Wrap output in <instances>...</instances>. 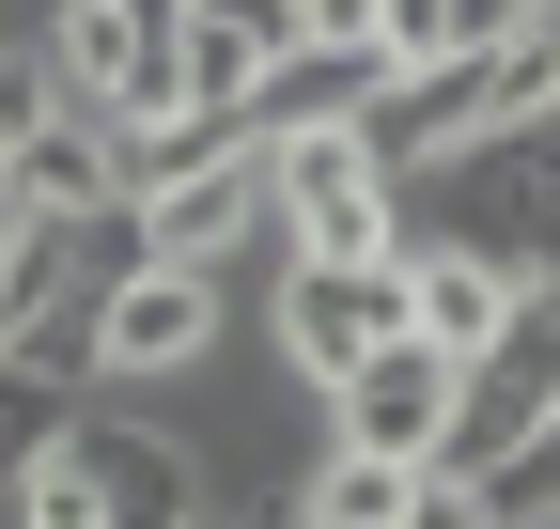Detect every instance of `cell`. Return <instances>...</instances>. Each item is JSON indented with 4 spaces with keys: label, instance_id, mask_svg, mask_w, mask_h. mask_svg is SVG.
I'll return each mask as SVG.
<instances>
[{
    "label": "cell",
    "instance_id": "obj_1",
    "mask_svg": "<svg viewBox=\"0 0 560 529\" xmlns=\"http://www.w3.org/2000/svg\"><path fill=\"white\" fill-rule=\"evenodd\" d=\"M249 172H265L280 264H389L405 249V172L359 141V125H265Z\"/></svg>",
    "mask_w": 560,
    "mask_h": 529
},
{
    "label": "cell",
    "instance_id": "obj_8",
    "mask_svg": "<svg viewBox=\"0 0 560 529\" xmlns=\"http://www.w3.org/2000/svg\"><path fill=\"white\" fill-rule=\"evenodd\" d=\"M545 0H374V62L389 79H467V62H499Z\"/></svg>",
    "mask_w": 560,
    "mask_h": 529
},
{
    "label": "cell",
    "instance_id": "obj_15",
    "mask_svg": "<svg viewBox=\"0 0 560 529\" xmlns=\"http://www.w3.org/2000/svg\"><path fill=\"white\" fill-rule=\"evenodd\" d=\"M545 16H560V0H545Z\"/></svg>",
    "mask_w": 560,
    "mask_h": 529
},
{
    "label": "cell",
    "instance_id": "obj_4",
    "mask_svg": "<svg viewBox=\"0 0 560 529\" xmlns=\"http://www.w3.org/2000/svg\"><path fill=\"white\" fill-rule=\"evenodd\" d=\"M234 343V296L219 281H187V264H140V281L94 296V389H172Z\"/></svg>",
    "mask_w": 560,
    "mask_h": 529
},
{
    "label": "cell",
    "instance_id": "obj_10",
    "mask_svg": "<svg viewBox=\"0 0 560 529\" xmlns=\"http://www.w3.org/2000/svg\"><path fill=\"white\" fill-rule=\"evenodd\" d=\"M0 529H94V483H79V451H62V421H47L32 468L0 483Z\"/></svg>",
    "mask_w": 560,
    "mask_h": 529
},
{
    "label": "cell",
    "instance_id": "obj_12",
    "mask_svg": "<svg viewBox=\"0 0 560 529\" xmlns=\"http://www.w3.org/2000/svg\"><path fill=\"white\" fill-rule=\"evenodd\" d=\"M405 529H499V514H482V483H452V468H420V483H405Z\"/></svg>",
    "mask_w": 560,
    "mask_h": 529
},
{
    "label": "cell",
    "instance_id": "obj_14",
    "mask_svg": "<svg viewBox=\"0 0 560 529\" xmlns=\"http://www.w3.org/2000/svg\"><path fill=\"white\" fill-rule=\"evenodd\" d=\"M202 529H249V514H234V498H219V514H202Z\"/></svg>",
    "mask_w": 560,
    "mask_h": 529
},
{
    "label": "cell",
    "instance_id": "obj_3",
    "mask_svg": "<svg viewBox=\"0 0 560 529\" xmlns=\"http://www.w3.org/2000/svg\"><path fill=\"white\" fill-rule=\"evenodd\" d=\"M265 343L296 389H342L374 343H405V281L389 264H265Z\"/></svg>",
    "mask_w": 560,
    "mask_h": 529
},
{
    "label": "cell",
    "instance_id": "obj_2",
    "mask_svg": "<svg viewBox=\"0 0 560 529\" xmlns=\"http://www.w3.org/2000/svg\"><path fill=\"white\" fill-rule=\"evenodd\" d=\"M62 451H79V483H94V529H202L219 514V483H202V451L172 421H140V405H62Z\"/></svg>",
    "mask_w": 560,
    "mask_h": 529
},
{
    "label": "cell",
    "instance_id": "obj_7",
    "mask_svg": "<svg viewBox=\"0 0 560 529\" xmlns=\"http://www.w3.org/2000/svg\"><path fill=\"white\" fill-rule=\"evenodd\" d=\"M389 281H405V343H436L452 374H467V358H499V343H514V311H529V281H499V264L452 249V234H405V249H389Z\"/></svg>",
    "mask_w": 560,
    "mask_h": 529
},
{
    "label": "cell",
    "instance_id": "obj_11",
    "mask_svg": "<svg viewBox=\"0 0 560 529\" xmlns=\"http://www.w3.org/2000/svg\"><path fill=\"white\" fill-rule=\"evenodd\" d=\"M482 514L499 529H560V405H545V436L514 451V468H482Z\"/></svg>",
    "mask_w": 560,
    "mask_h": 529
},
{
    "label": "cell",
    "instance_id": "obj_13",
    "mask_svg": "<svg viewBox=\"0 0 560 529\" xmlns=\"http://www.w3.org/2000/svg\"><path fill=\"white\" fill-rule=\"evenodd\" d=\"M47 421H62V405H47V389H16V374H0V483H16V468H32V451H47Z\"/></svg>",
    "mask_w": 560,
    "mask_h": 529
},
{
    "label": "cell",
    "instance_id": "obj_5",
    "mask_svg": "<svg viewBox=\"0 0 560 529\" xmlns=\"http://www.w3.org/2000/svg\"><path fill=\"white\" fill-rule=\"evenodd\" d=\"M452 358L436 343H374L359 374H342V389H312V405H327V451H374V468H436V451H452Z\"/></svg>",
    "mask_w": 560,
    "mask_h": 529
},
{
    "label": "cell",
    "instance_id": "obj_6",
    "mask_svg": "<svg viewBox=\"0 0 560 529\" xmlns=\"http://www.w3.org/2000/svg\"><path fill=\"white\" fill-rule=\"evenodd\" d=\"M545 405H560V296L514 311V343H499V358H467V389H452V451H436V468H452V483L514 468V451L545 436Z\"/></svg>",
    "mask_w": 560,
    "mask_h": 529
},
{
    "label": "cell",
    "instance_id": "obj_9",
    "mask_svg": "<svg viewBox=\"0 0 560 529\" xmlns=\"http://www.w3.org/2000/svg\"><path fill=\"white\" fill-rule=\"evenodd\" d=\"M405 483H420V468H374V451H312L296 529H405Z\"/></svg>",
    "mask_w": 560,
    "mask_h": 529
}]
</instances>
